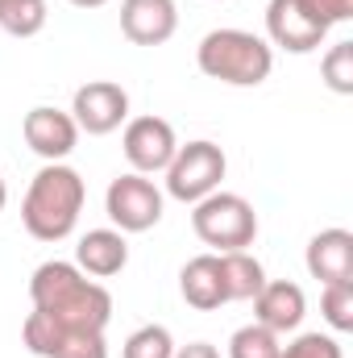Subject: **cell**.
I'll return each mask as SVG.
<instances>
[{
	"label": "cell",
	"instance_id": "1",
	"mask_svg": "<svg viewBox=\"0 0 353 358\" xmlns=\"http://www.w3.org/2000/svg\"><path fill=\"white\" fill-rule=\"evenodd\" d=\"M29 300H33V313L59 321L63 329L104 334L112 321V292L104 283L88 279L75 263H63V259H50L33 271Z\"/></svg>",
	"mask_w": 353,
	"mask_h": 358
},
{
	"label": "cell",
	"instance_id": "2",
	"mask_svg": "<svg viewBox=\"0 0 353 358\" xmlns=\"http://www.w3.org/2000/svg\"><path fill=\"white\" fill-rule=\"evenodd\" d=\"M88 200V183L67 163H46L29 179V192L21 200V225L38 242H63L75 234L80 213Z\"/></svg>",
	"mask_w": 353,
	"mask_h": 358
},
{
	"label": "cell",
	"instance_id": "3",
	"mask_svg": "<svg viewBox=\"0 0 353 358\" xmlns=\"http://www.w3.org/2000/svg\"><path fill=\"white\" fill-rule=\"evenodd\" d=\"M195 63L208 80H220L229 88H258L274 71V50L250 29H212L200 38Z\"/></svg>",
	"mask_w": 353,
	"mask_h": 358
},
{
	"label": "cell",
	"instance_id": "4",
	"mask_svg": "<svg viewBox=\"0 0 353 358\" xmlns=\"http://www.w3.org/2000/svg\"><path fill=\"white\" fill-rule=\"evenodd\" d=\"M191 229L204 246H212V255L250 250L258 238V213L246 196L216 187L212 196L191 204Z\"/></svg>",
	"mask_w": 353,
	"mask_h": 358
},
{
	"label": "cell",
	"instance_id": "5",
	"mask_svg": "<svg viewBox=\"0 0 353 358\" xmlns=\"http://www.w3.org/2000/svg\"><path fill=\"white\" fill-rule=\"evenodd\" d=\"M225 171H229V159L216 142H208V138L187 142V146L175 150L171 167L163 171L167 176V196H175L183 204H195V200L212 196L225 183Z\"/></svg>",
	"mask_w": 353,
	"mask_h": 358
},
{
	"label": "cell",
	"instance_id": "6",
	"mask_svg": "<svg viewBox=\"0 0 353 358\" xmlns=\"http://www.w3.org/2000/svg\"><path fill=\"white\" fill-rule=\"evenodd\" d=\"M163 208H167V200H163L158 183L150 176H137V171L117 176L108 183V192H104V213H108L112 229H121V234L154 229L163 221Z\"/></svg>",
	"mask_w": 353,
	"mask_h": 358
},
{
	"label": "cell",
	"instance_id": "7",
	"mask_svg": "<svg viewBox=\"0 0 353 358\" xmlns=\"http://www.w3.org/2000/svg\"><path fill=\"white\" fill-rule=\"evenodd\" d=\"M121 150H125V159H129V167L137 176H158V171L171 167V159L179 150L175 125L167 117H154V113L129 117L125 134H121Z\"/></svg>",
	"mask_w": 353,
	"mask_h": 358
},
{
	"label": "cell",
	"instance_id": "8",
	"mask_svg": "<svg viewBox=\"0 0 353 358\" xmlns=\"http://www.w3.org/2000/svg\"><path fill=\"white\" fill-rule=\"evenodd\" d=\"M21 342L25 350L38 358H108L104 334H84V329H63L59 321L29 313L21 325Z\"/></svg>",
	"mask_w": 353,
	"mask_h": 358
},
{
	"label": "cell",
	"instance_id": "9",
	"mask_svg": "<svg viewBox=\"0 0 353 358\" xmlns=\"http://www.w3.org/2000/svg\"><path fill=\"white\" fill-rule=\"evenodd\" d=\"M266 38L291 55H312L329 38V25L308 8V0H270L266 4Z\"/></svg>",
	"mask_w": 353,
	"mask_h": 358
},
{
	"label": "cell",
	"instance_id": "10",
	"mask_svg": "<svg viewBox=\"0 0 353 358\" xmlns=\"http://www.w3.org/2000/svg\"><path fill=\"white\" fill-rule=\"evenodd\" d=\"M71 117H75L80 134L104 138V134H112L129 121V92L117 80H88L71 96Z\"/></svg>",
	"mask_w": 353,
	"mask_h": 358
},
{
	"label": "cell",
	"instance_id": "11",
	"mask_svg": "<svg viewBox=\"0 0 353 358\" xmlns=\"http://www.w3.org/2000/svg\"><path fill=\"white\" fill-rule=\"evenodd\" d=\"M21 134H25V146H29L38 159H46V163H63V159L75 150V142H80L75 117L63 113V108H50V104L29 108L25 121H21Z\"/></svg>",
	"mask_w": 353,
	"mask_h": 358
},
{
	"label": "cell",
	"instance_id": "12",
	"mask_svg": "<svg viewBox=\"0 0 353 358\" xmlns=\"http://www.w3.org/2000/svg\"><path fill=\"white\" fill-rule=\"evenodd\" d=\"M179 29L175 0H121V34L133 46H163Z\"/></svg>",
	"mask_w": 353,
	"mask_h": 358
},
{
	"label": "cell",
	"instance_id": "13",
	"mask_svg": "<svg viewBox=\"0 0 353 358\" xmlns=\"http://www.w3.org/2000/svg\"><path fill=\"white\" fill-rule=\"evenodd\" d=\"M303 313H308V296L291 279H266L262 292L254 296V321L266 325V329H274L278 338L295 334L303 325Z\"/></svg>",
	"mask_w": 353,
	"mask_h": 358
},
{
	"label": "cell",
	"instance_id": "14",
	"mask_svg": "<svg viewBox=\"0 0 353 358\" xmlns=\"http://www.w3.org/2000/svg\"><path fill=\"white\" fill-rule=\"evenodd\" d=\"M308 275L320 279V283H341L353 279V234L350 229H320L312 242H308Z\"/></svg>",
	"mask_w": 353,
	"mask_h": 358
},
{
	"label": "cell",
	"instance_id": "15",
	"mask_svg": "<svg viewBox=\"0 0 353 358\" xmlns=\"http://www.w3.org/2000/svg\"><path fill=\"white\" fill-rule=\"evenodd\" d=\"M75 267L91 279H112L129 267V242L121 229H88L75 246Z\"/></svg>",
	"mask_w": 353,
	"mask_h": 358
},
{
	"label": "cell",
	"instance_id": "16",
	"mask_svg": "<svg viewBox=\"0 0 353 358\" xmlns=\"http://www.w3.org/2000/svg\"><path fill=\"white\" fill-rule=\"evenodd\" d=\"M179 292H183V300H187L191 308H200V313H216L220 304H229V300H225V283H220V259H216L212 250L187 259L183 271H179Z\"/></svg>",
	"mask_w": 353,
	"mask_h": 358
},
{
	"label": "cell",
	"instance_id": "17",
	"mask_svg": "<svg viewBox=\"0 0 353 358\" xmlns=\"http://www.w3.org/2000/svg\"><path fill=\"white\" fill-rule=\"evenodd\" d=\"M220 259V283H225V300H254L266 283V267L258 263V255L250 250H229L216 255Z\"/></svg>",
	"mask_w": 353,
	"mask_h": 358
},
{
	"label": "cell",
	"instance_id": "18",
	"mask_svg": "<svg viewBox=\"0 0 353 358\" xmlns=\"http://www.w3.org/2000/svg\"><path fill=\"white\" fill-rule=\"evenodd\" d=\"M46 21H50L46 0H4L0 4V29L8 38H33L46 29Z\"/></svg>",
	"mask_w": 353,
	"mask_h": 358
},
{
	"label": "cell",
	"instance_id": "19",
	"mask_svg": "<svg viewBox=\"0 0 353 358\" xmlns=\"http://www.w3.org/2000/svg\"><path fill=\"white\" fill-rule=\"evenodd\" d=\"M283 355V342L274 329L266 325H241L233 338H229V358H278Z\"/></svg>",
	"mask_w": 353,
	"mask_h": 358
},
{
	"label": "cell",
	"instance_id": "20",
	"mask_svg": "<svg viewBox=\"0 0 353 358\" xmlns=\"http://www.w3.org/2000/svg\"><path fill=\"white\" fill-rule=\"evenodd\" d=\"M121 358H175V338L167 325H142L125 338Z\"/></svg>",
	"mask_w": 353,
	"mask_h": 358
},
{
	"label": "cell",
	"instance_id": "21",
	"mask_svg": "<svg viewBox=\"0 0 353 358\" xmlns=\"http://www.w3.org/2000/svg\"><path fill=\"white\" fill-rule=\"evenodd\" d=\"M320 313H324L329 329L350 334V329H353V279L324 283V292H320Z\"/></svg>",
	"mask_w": 353,
	"mask_h": 358
},
{
	"label": "cell",
	"instance_id": "22",
	"mask_svg": "<svg viewBox=\"0 0 353 358\" xmlns=\"http://www.w3.org/2000/svg\"><path fill=\"white\" fill-rule=\"evenodd\" d=\"M320 76H324V84L337 96H350L353 92V42L329 46V55L320 59Z\"/></svg>",
	"mask_w": 353,
	"mask_h": 358
},
{
	"label": "cell",
	"instance_id": "23",
	"mask_svg": "<svg viewBox=\"0 0 353 358\" xmlns=\"http://www.w3.org/2000/svg\"><path fill=\"white\" fill-rule=\"evenodd\" d=\"M278 358H345V350H341V342L333 334L312 329V334H299L295 342H287Z\"/></svg>",
	"mask_w": 353,
	"mask_h": 358
},
{
	"label": "cell",
	"instance_id": "24",
	"mask_svg": "<svg viewBox=\"0 0 353 358\" xmlns=\"http://www.w3.org/2000/svg\"><path fill=\"white\" fill-rule=\"evenodd\" d=\"M308 8H312V13L329 25V29L353 17V0H308Z\"/></svg>",
	"mask_w": 353,
	"mask_h": 358
},
{
	"label": "cell",
	"instance_id": "25",
	"mask_svg": "<svg viewBox=\"0 0 353 358\" xmlns=\"http://www.w3.org/2000/svg\"><path fill=\"white\" fill-rule=\"evenodd\" d=\"M175 358H220V350L212 342H187V346H175Z\"/></svg>",
	"mask_w": 353,
	"mask_h": 358
},
{
	"label": "cell",
	"instance_id": "26",
	"mask_svg": "<svg viewBox=\"0 0 353 358\" xmlns=\"http://www.w3.org/2000/svg\"><path fill=\"white\" fill-rule=\"evenodd\" d=\"M67 4H75V8H100V4H108V0H67Z\"/></svg>",
	"mask_w": 353,
	"mask_h": 358
},
{
	"label": "cell",
	"instance_id": "27",
	"mask_svg": "<svg viewBox=\"0 0 353 358\" xmlns=\"http://www.w3.org/2000/svg\"><path fill=\"white\" fill-rule=\"evenodd\" d=\"M4 204H8V183H4V176H0V213H4Z\"/></svg>",
	"mask_w": 353,
	"mask_h": 358
},
{
	"label": "cell",
	"instance_id": "28",
	"mask_svg": "<svg viewBox=\"0 0 353 358\" xmlns=\"http://www.w3.org/2000/svg\"><path fill=\"white\" fill-rule=\"evenodd\" d=\"M0 4H4V0H0Z\"/></svg>",
	"mask_w": 353,
	"mask_h": 358
}]
</instances>
